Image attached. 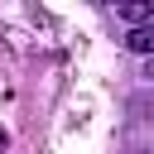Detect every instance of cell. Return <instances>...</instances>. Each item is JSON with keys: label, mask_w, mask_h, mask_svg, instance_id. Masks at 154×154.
Instances as JSON below:
<instances>
[{"label": "cell", "mask_w": 154, "mask_h": 154, "mask_svg": "<svg viewBox=\"0 0 154 154\" xmlns=\"http://www.w3.org/2000/svg\"><path fill=\"white\" fill-rule=\"evenodd\" d=\"M116 14L135 29H144V24H154V0H125V5H116Z\"/></svg>", "instance_id": "cell-1"}, {"label": "cell", "mask_w": 154, "mask_h": 154, "mask_svg": "<svg viewBox=\"0 0 154 154\" xmlns=\"http://www.w3.org/2000/svg\"><path fill=\"white\" fill-rule=\"evenodd\" d=\"M125 48H130V53H154V24L130 29V34H125Z\"/></svg>", "instance_id": "cell-2"}, {"label": "cell", "mask_w": 154, "mask_h": 154, "mask_svg": "<svg viewBox=\"0 0 154 154\" xmlns=\"http://www.w3.org/2000/svg\"><path fill=\"white\" fill-rule=\"evenodd\" d=\"M0 149H5V130H0Z\"/></svg>", "instance_id": "cell-3"}, {"label": "cell", "mask_w": 154, "mask_h": 154, "mask_svg": "<svg viewBox=\"0 0 154 154\" xmlns=\"http://www.w3.org/2000/svg\"><path fill=\"white\" fill-rule=\"evenodd\" d=\"M149 77H154V67H149Z\"/></svg>", "instance_id": "cell-4"}]
</instances>
